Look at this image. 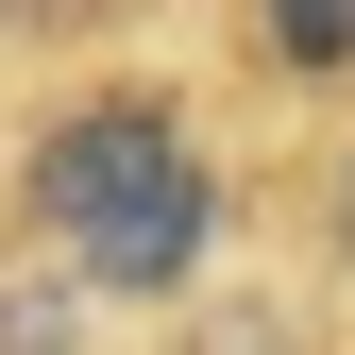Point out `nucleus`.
I'll return each mask as SVG.
<instances>
[{
  "label": "nucleus",
  "instance_id": "nucleus-1",
  "mask_svg": "<svg viewBox=\"0 0 355 355\" xmlns=\"http://www.w3.org/2000/svg\"><path fill=\"white\" fill-rule=\"evenodd\" d=\"M187 187H203L187 102H169V85H85L51 136H34V169H17V220L68 237V254H102V237H136L153 203H187Z\"/></svg>",
  "mask_w": 355,
  "mask_h": 355
},
{
  "label": "nucleus",
  "instance_id": "nucleus-2",
  "mask_svg": "<svg viewBox=\"0 0 355 355\" xmlns=\"http://www.w3.org/2000/svg\"><path fill=\"white\" fill-rule=\"evenodd\" d=\"M271 51L288 68H355V17H271Z\"/></svg>",
  "mask_w": 355,
  "mask_h": 355
}]
</instances>
